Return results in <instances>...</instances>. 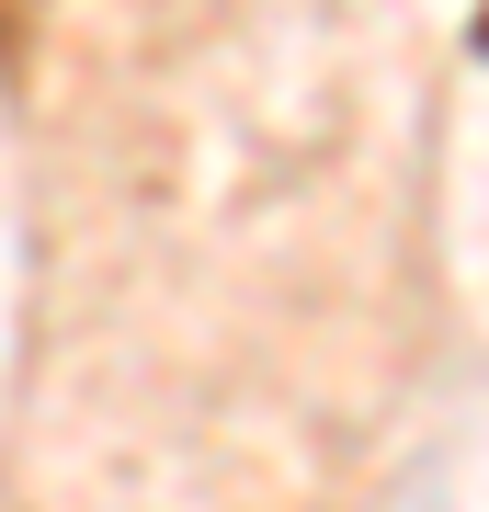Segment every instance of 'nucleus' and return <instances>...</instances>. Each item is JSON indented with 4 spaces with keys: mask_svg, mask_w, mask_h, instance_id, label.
<instances>
[]
</instances>
